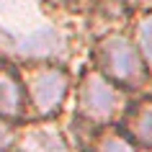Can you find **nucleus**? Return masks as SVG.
Segmentation results:
<instances>
[{
  "instance_id": "9",
  "label": "nucleus",
  "mask_w": 152,
  "mask_h": 152,
  "mask_svg": "<svg viewBox=\"0 0 152 152\" xmlns=\"http://www.w3.org/2000/svg\"><path fill=\"white\" fill-rule=\"evenodd\" d=\"M3 142H5V129L0 126V147H3Z\"/></svg>"
},
{
  "instance_id": "3",
  "label": "nucleus",
  "mask_w": 152,
  "mask_h": 152,
  "mask_svg": "<svg viewBox=\"0 0 152 152\" xmlns=\"http://www.w3.org/2000/svg\"><path fill=\"white\" fill-rule=\"evenodd\" d=\"M116 90L103 75L98 72H88L85 80H83V88H80V108L88 119L103 124L113 116L116 111Z\"/></svg>"
},
{
  "instance_id": "7",
  "label": "nucleus",
  "mask_w": 152,
  "mask_h": 152,
  "mask_svg": "<svg viewBox=\"0 0 152 152\" xmlns=\"http://www.w3.org/2000/svg\"><path fill=\"white\" fill-rule=\"evenodd\" d=\"M98 152H134V147H132V142H129V139H124V137L108 134V137H103V139H101Z\"/></svg>"
},
{
  "instance_id": "4",
  "label": "nucleus",
  "mask_w": 152,
  "mask_h": 152,
  "mask_svg": "<svg viewBox=\"0 0 152 152\" xmlns=\"http://www.w3.org/2000/svg\"><path fill=\"white\" fill-rule=\"evenodd\" d=\"M23 111V90L10 70H0V116L18 119Z\"/></svg>"
},
{
  "instance_id": "8",
  "label": "nucleus",
  "mask_w": 152,
  "mask_h": 152,
  "mask_svg": "<svg viewBox=\"0 0 152 152\" xmlns=\"http://www.w3.org/2000/svg\"><path fill=\"white\" fill-rule=\"evenodd\" d=\"M142 44H144V49H147V54L152 57V18H147L142 23Z\"/></svg>"
},
{
  "instance_id": "5",
  "label": "nucleus",
  "mask_w": 152,
  "mask_h": 152,
  "mask_svg": "<svg viewBox=\"0 0 152 152\" xmlns=\"http://www.w3.org/2000/svg\"><path fill=\"white\" fill-rule=\"evenodd\" d=\"M126 126L142 147H152V101H142L139 106L132 108Z\"/></svg>"
},
{
  "instance_id": "6",
  "label": "nucleus",
  "mask_w": 152,
  "mask_h": 152,
  "mask_svg": "<svg viewBox=\"0 0 152 152\" xmlns=\"http://www.w3.org/2000/svg\"><path fill=\"white\" fill-rule=\"evenodd\" d=\"M23 144L28 152H64L62 139L54 132H31L23 139Z\"/></svg>"
},
{
  "instance_id": "1",
  "label": "nucleus",
  "mask_w": 152,
  "mask_h": 152,
  "mask_svg": "<svg viewBox=\"0 0 152 152\" xmlns=\"http://www.w3.org/2000/svg\"><path fill=\"white\" fill-rule=\"evenodd\" d=\"M101 62H103L106 72L119 83L134 85V83H139L144 77V64L139 59V54H137L134 44L121 34L108 36L101 44Z\"/></svg>"
},
{
  "instance_id": "2",
  "label": "nucleus",
  "mask_w": 152,
  "mask_h": 152,
  "mask_svg": "<svg viewBox=\"0 0 152 152\" xmlns=\"http://www.w3.org/2000/svg\"><path fill=\"white\" fill-rule=\"evenodd\" d=\"M28 88H31V101L36 113L49 116L62 106L67 96V75L59 67H41L31 75Z\"/></svg>"
}]
</instances>
